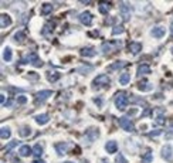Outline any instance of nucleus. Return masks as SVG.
I'll return each mask as SVG.
<instances>
[{
  "mask_svg": "<svg viewBox=\"0 0 173 163\" xmlns=\"http://www.w3.org/2000/svg\"><path fill=\"white\" fill-rule=\"evenodd\" d=\"M128 105V98H126V94L125 92H118L115 95V106L119 109V111H124Z\"/></svg>",
  "mask_w": 173,
  "mask_h": 163,
  "instance_id": "nucleus-1",
  "label": "nucleus"
},
{
  "mask_svg": "<svg viewBox=\"0 0 173 163\" xmlns=\"http://www.w3.org/2000/svg\"><path fill=\"white\" fill-rule=\"evenodd\" d=\"M27 61H29L30 64L36 65V67H41V65H43V61H41V60L37 57V54H36V53H30V54L27 55V58L23 60V64H27Z\"/></svg>",
  "mask_w": 173,
  "mask_h": 163,
  "instance_id": "nucleus-2",
  "label": "nucleus"
},
{
  "mask_svg": "<svg viewBox=\"0 0 173 163\" xmlns=\"http://www.w3.org/2000/svg\"><path fill=\"white\" fill-rule=\"evenodd\" d=\"M119 125H121V128L126 131V132H134V124H132V121L126 116H122V118L119 119Z\"/></svg>",
  "mask_w": 173,
  "mask_h": 163,
  "instance_id": "nucleus-3",
  "label": "nucleus"
},
{
  "mask_svg": "<svg viewBox=\"0 0 173 163\" xmlns=\"http://www.w3.org/2000/svg\"><path fill=\"white\" fill-rule=\"evenodd\" d=\"M108 84H109L108 75H98V77L92 81V87H94L95 89H98L101 85H108Z\"/></svg>",
  "mask_w": 173,
  "mask_h": 163,
  "instance_id": "nucleus-4",
  "label": "nucleus"
},
{
  "mask_svg": "<svg viewBox=\"0 0 173 163\" xmlns=\"http://www.w3.org/2000/svg\"><path fill=\"white\" fill-rule=\"evenodd\" d=\"M53 95V91H40V92H37L36 94V97H34V99H36V102L37 104H41V102H44V101H47L48 99V97H51Z\"/></svg>",
  "mask_w": 173,
  "mask_h": 163,
  "instance_id": "nucleus-5",
  "label": "nucleus"
},
{
  "mask_svg": "<svg viewBox=\"0 0 173 163\" xmlns=\"http://www.w3.org/2000/svg\"><path fill=\"white\" fill-rule=\"evenodd\" d=\"M162 158L165 160H168V162H170L173 159V149L170 145H165L163 148H162Z\"/></svg>",
  "mask_w": 173,
  "mask_h": 163,
  "instance_id": "nucleus-6",
  "label": "nucleus"
},
{
  "mask_svg": "<svg viewBox=\"0 0 173 163\" xmlns=\"http://www.w3.org/2000/svg\"><path fill=\"white\" fill-rule=\"evenodd\" d=\"M150 34L153 35L155 38H163L166 35V29L165 27H155L150 30Z\"/></svg>",
  "mask_w": 173,
  "mask_h": 163,
  "instance_id": "nucleus-7",
  "label": "nucleus"
},
{
  "mask_svg": "<svg viewBox=\"0 0 173 163\" xmlns=\"http://www.w3.org/2000/svg\"><path fill=\"white\" fill-rule=\"evenodd\" d=\"M79 21H81L84 26H89L91 23H92V14H91L89 11L81 13V14H79Z\"/></svg>",
  "mask_w": 173,
  "mask_h": 163,
  "instance_id": "nucleus-8",
  "label": "nucleus"
},
{
  "mask_svg": "<svg viewBox=\"0 0 173 163\" xmlns=\"http://www.w3.org/2000/svg\"><path fill=\"white\" fill-rule=\"evenodd\" d=\"M119 9H121L122 19H124V20H129V17H131V6H129L128 3H122Z\"/></svg>",
  "mask_w": 173,
  "mask_h": 163,
  "instance_id": "nucleus-9",
  "label": "nucleus"
},
{
  "mask_svg": "<svg viewBox=\"0 0 173 163\" xmlns=\"http://www.w3.org/2000/svg\"><path fill=\"white\" fill-rule=\"evenodd\" d=\"M68 148H70V145L67 143V142H60V143L55 145V150H57V153H58L60 156H64V155L67 153Z\"/></svg>",
  "mask_w": 173,
  "mask_h": 163,
  "instance_id": "nucleus-10",
  "label": "nucleus"
},
{
  "mask_svg": "<svg viewBox=\"0 0 173 163\" xmlns=\"http://www.w3.org/2000/svg\"><path fill=\"white\" fill-rule=\"evenodd\" d=\"M105 149H107L108 153L114 155V153H116V150H118V145H116L115 140H109V142H107V145H105Z\"/></svg>",
  "mask_w": 173,
  "mask_h": 163,
  "instance_id": "nucleus-11",
  "label": "nucleus"
},
{
  "mask_svg": "<svg viewBox=\"0 0 173 163\" xmlns=\"http://www.w3.org/2000/svg\"><path fill=\"white\" fill-rule=\"evenodd\" d=\"M79 54L82 55V57H95L97 53H95V50L92 47H85V48H82L79 51Z\"/></svg>",
  "mask_w": 173,
  "mask_h": 163,
  "instance_id": "nucleus-12",
  "label": "nucleus"
},
{
  "mask_svg": "<svg viewBox=\"0 0 173 163\" xmlns=\"http://www.w3.org/2000/svg\"><path fill=\"white\" fill-rule=\"evenodd\" d=\"M50 121V115L48 114H41L36 116V122L39 125H45Z\"/></svg>",
  "mask_w": 173,
  "mask_h": 163,
  "instance_id": "nucleus-13",
  "label": "nucleus"
},
{
  "mask_svg": "<svg viewBox=\"0 0 173 163\" xmlns=\"http://www.w3.org/2000/svg\"><path fill=\"white\" fill-rule=\"evenodd\" d=\"M11 24V19H10L7 14H2L0 16V27L2 29H6L7 26Z\"/></svg>",
  "mask_w": 173,
  "mask_h": 163,
  "instance_id": "nucleus-14",
  "label": "nucleus"
},
{
  "mask_svg": "<svg viewBox=\"0 0 173 163\" xmlns=\"http://www.w3.org/2000/svg\"><path fill=\"white\" fill-rule=\"evenodd\" d=\"M85 138L88 139V140H91V142H94L95 139L98 138V131H97V129H89V131H87Z\"/></svg>",
  "mask_w": 173,
  "mask_h": 163,
  "instance_id": "nucleus-15",
  "label": "nucleus"
},
{
  "mask_svg": "<svg viewBox=\"0 0 173 163\" xmlns=\"http://www.w3.org/2000/svg\"><path fill=\"white\" fill-rule=\"evenodd\" d=\"M138 89L142 91V92H148V91H152V89H153V85L148 84V82H141V84L138 85Z\"/></svg>",
  "mask_w": 173,
  "mask_h": 163,
  "instance_id": "nucleus-16",
  "label": "nucleus"
},
{
  "mask_svg": "<svg viewBox=\"0 0 173 163\" xmlns=\"http://www.w3.org/2000/svg\"><path fill=\"white\" fill-rule=\"evenodd\" d=\"M13 40H14L16 43H21V41H24V40H26V33L23 31V30H20V31H17V33L14 34Z\"/></svg>",
  "mask_w": 173,
  "mask_h": 163,
  "instance_id": "nucleus-17",
  "label": "nucleus"
},
{
  "mask_svg": "<svg viewBox=\"0 0 173 163\" xmlns=\"http://www.w3.org/2000/svg\"><path fill=\"white\" fill-rule=\"evenodd\" d=\"M109 10H111V3H99V11L102 14H108Z\"/></svg>",
  "mask_w": 173,
  "mask_h": 163,
  "instance_id": "nucleus-18",
  "label": "nucleus"
},
{
  "mask_svg": "<svg viewBox=\"0 0 173 163\" xmlns=\"http://www.w3.org/2000/svg\"><path fill=\"white\" fill-rule=\"evenodd\" d=\"M11 57H13L11 48L10 47H5V50H3V60L5 61H11Z\"/></svg>",
  "mask_w": 173,
  "mask_h": 163,
  "instance_id": "nucleus-19",
  "label": "nucleus"
},
{
  "mask_svg": "<svg viewBox=\"0 0 173 163\" xmlns=\"http://www.w3.org/2000/svg\"><path fill=\"white\" fill-rule=\"evenodd\" d=\"M149 72H150V67H149V65L142 64L138 67V74L139 75H146V74H149Z\"/></svg>",
  "mask_w": 173,
  "mask_h": 163,
  "instance_id": "nucleus-20",
  "label": "nucleus"
},
{
  "mask_svg": "<svg viewBox=\"0 0 173 163\" xmlns=\"http://www.w3.org/2000/svg\"><path fill=\"white\" fill-rule=\"evenodd\" d=\"M141 48H142V45L139 44V43H131L129 44V50H131L132 54H138L139 51H141Z\"/></svg>",
  "mask_w": 173,
  "mask_h": 163,
  "instance_id": "nucleus-21",
  "label": "nucleus"
},
{
  "mask_svg": "<svg viewBox=\"0 0 173 163\" xmlns=\"http://www.w3.org/2000/svg\"><path fill=\"white\" fill-rule=\"evenodd\" d=\"M31 152H33V149L30 148V146H27V145L20 148V156H30Z\"/></svg>",
  "mask_w": 173,
  "mask_h": 163,
  "instance_id": "nucleus-22",
  "label": "nucleus"
},
{
  "mask_svg": "<svg viewBox=\"0 0 173 163\" xmlns=\"http://www.w3.org/2000/svg\"><path fill=\"white\" fill-rule=\"evenodd\" d=\"M10 135H11V132H10V129L9 128H2L0 129V138L2 139H7V138H10Z\"/></svg>",
  "mask_w": 173,
  "mask_h": 163,
  "instance_id": "nucleus-23",
  "label": "nucleus"
},
{
  "mask_svg": "<svg viewBox=\"0 0 173 163\" xmlns=\"http://www.w3.org/2000/svg\"><path fill=\"white\" fill-rule=\"evenodd\" d=\"M129 81H131V75L129 74H122L121 75V78H119V82H121V85H128L129 84Z\"/></svg>",
  "mask_w": 173,
  "mask_h": 163,
  "instance_id": "nucleus-24",
  "label": "nucleus"
},
{
  "mask_svg": "<svg viewBox=\"0 0 173 163\" xmlns=\"http://www.w3.org/2000/svg\"><path fill=\"white\" fill-rule=\"evenodd\" d=\"M142 162H144V163H149V162H152V150H150V149H148V150L145 152L144 158H142Z\"/></svg>",
  "mask_w": 173,
  "mask_h": 163,
  "instance_id": "nucleus-25",
  "label": "nucleus"
},
{
  "mask_svg": "<svg viewBox=\"0 0 173 163\" xmlns=\"http://www.w3.org/2000/svg\"><path fill=\"white\" fill-rule=\"evenodd\" d=\"M33 153H34L37 158H41V155H43V146H41V145H34Z\"/></svg>",
  "mask_w": 173,
  "mask_h": 163,
  "instance_id": "nucleus-26",
  "label": "nucleus"
},
{
  "mask_svg": "<svg viewBox=\"0 0 173 163\" xmlns=\"http://www.w3.org/2000/svg\"><path fill=\"white\" fill-rule=\"evenodd\" d=\"M31 135V129L29 128V126H24V128H21V131H20V136H23V138H27V136H30Z\"/></svg>",
  "mask_w": 173,
  "mask_h": 163,
  "instance_id": "nucleus-27",
  "label": "nucleus"
},
{
  "mask_svg": "<svg viewBox=\"0 0 173 163\" xmlns=\"http://www.w3.org/2000/svg\"><path fill=\"white\" fill-rule=\"evenodd\" d=\"M47 78H48V81L54 82V81H57V79L60 78V74L58 72H48V74H47Z\"/></svg>",
  "mask_w": 173,
  "mask_h": 163,
  "instance_id": "nucleus-28",
  "label": "nucleus"
},
{
  "mask_svg": "<svg viewBox=\"0 0 173 163\" xmlns=\"http://www.w3.org/2000/svg\"><path fill=\"white\" fill-rule=\"evenodd\" d=\"M51 11H53V5H50V3L43 5V14H50Z\"/></svg>",
  "mask_w": 173,
  "mask_h": 163,
  "instance_id": "nucleus-29",
  "label": "nucleus"
},
{
  "mask_svg": "<svg viewBox=\"0 0 173 163\" xmlns=\"http://www.w3.org/2000/svg\"><path fill=\"white\" fill-rule=\"evenodd\" d=\"M124 31H125V29L122 27V26H116V27H114V30H112V34L118 35V34H122Z\"/></svg>",
  "mask_w": 173,
  "mask_h": 163,
  "instance_id": "nucleus-30",
  "label": "nucleus"
},
{
  "mask_svg": "<svg viewBox=\"0 0 173 163\" xmlns=\"http://www.w3.org/2000/svg\"><path fill=\"white\" fill-rule=\"evenodd\" d=\"M101 48H102V51L107 54V53H109V51L112 50V44H109V43H104V44L101 45Z\"/></svg>",
  "mask_w": 173,
  "mask_h": 163,
  "instance_id": "nucleus-31",
  "label": "nucleus"
},
{
  "mask_svg": "<svg viewBox=\"0 0 173 163\" xmlns=\"http://www.w3.org/2000/svg\"><path fill=\"white\" fill-rule=\"evenodd\" d=\"M115 163H128V160L125 159L124 155L118 153V155H116V159H115Z\"/></svg>",
  "mask_w": 173,
  "mask_h": 163,
  "instance_id": "nucleus-32",
  "label": "nucleus"
},
{
  "mask_svg": "<svg viewBox=\"0 0 173 163\" xmlns=\"http://www.w3.org/2000/svg\"><path fill=\"white\" fill-rule=\"evenodd\" d=\"M125 65V63L124 61H118L116 64H112V65H109V68L108 69H119L121 67H124Z\"/></svg>",
  "mask_w": 173,
  "mask_h": 163,
  "instance_id": "nucleus-33",
  "label": "nucleus"
},
{
  "mask_svg": "<svg viewBox=\"0 0 173 163\" xmlns=\"http://www.w3.org/2000/svg\"><path fill=\"white\" fill-rule=\"evenodd\" d=\"M160 135H162V131H160V129H155V131H152V132L149 134V136H150V138H158Z\"/></svg>",
  "mask_w": 173,
  "mask_h": 163,
  "instance_id": "nucleus-34",
  "label": "nucleus"
},
{
  "mask_svg": "<svg viewBox=\"0 0 173 163\" xmlns=\"http://www.w3.org/2000/svg\"><path fill=\"white\" fill-rule=\"evenodd\" d=\"M19 104L20 105H24V104H27V97H19Z\"/></svg>",
  "mask_w": 173,
  "mask_h": 163,
  "instance_id": "nucleus-35",
  "label": "nucleus"
},
{
  "mask_svg": "<svg viewBox=\"0 0 173 163\" xmlns=\"http://www.w3.org/2000/svg\"><path fill=\"white\" fill-rule=\"evenodd\" d=\"M89 69H92V67H81V68H78V71L79 72H87Z\"/></svg>",
  "mask_w": 173,
  "mask_h": 163,
  "instance_id": "nucleus-36",
  "label": "nucleus"
},
{
  "mask_svg": "<svg viewBox=\"0 0 173 163\" xmlns=\"http://www.w3.org/2000/svg\"><path fill=\"white\" fill-rule=\"evenodd\" d=\"M156 124L163 125V124H165V119H163V116H158V118H156Z\"/></svg>",
  "mask_w": 173,
  "mask_h": 163,
  "instance_id": "nucleus-37",
  "label": "nucleus"
},
{
  "mask_svg": "<svg viewBox=\"0 0 173 163\" xmlns=\"http://www.w3.org/2000/svg\"><path fill=\"white\" fill-rule=\"evenodd\" d=\"M17 143H19L17 140H13V142H11V143H9V145H7V146H6V148H7V149H9V148H14V146H16V145H17Z\"/></svg>",
  "mask_w": 173,
  "mask_h": 163,
  "instance_id": "nucleus-38",
  "label": "nucleus"
},
{
  "mask_svg": "<svg viewBox=\"0 0 173 163\" xmlns=\"http://www.w3.org/2000/svg\"><path fill=\"white\" fill-rule=\"evenodd\" d=\"M5 101H6V97H5V95H0V104L3 105V106H5V104H6Z\"/></svg>",
  "mask_w": 173,
  "mask_h": 163,
  "instance_id": "nucleus-39",
  "label": "nucleus"
},
{
  "mask_svg": "<svg viewBox=\"0 0 173 163\" xmlns=\"http://www.w3.org/2000/svg\"><path fill=\"white\" fill-rule=\"evenodd\" d=\"M11 105H13V99L10 98L9 101H7V102H6V104H5V106H6V108H7V106H11Z\"/></svg>",
  "mask_w": 173,
  "mask_h": 163,
  "instance_id": "nucleus-40",
  "label": "nucleus"
},
{
  "mask_svg": "<svg viewBox=\"0 0 173 163\" xmlns=\"http://www.w3.org/2000/svg\"><path fill=\"white\" fill-rule=\"evenodd\" d=\"M33 163H44L43 160H33Z\"/></svg>",
  "mask_w": 173,
  "mask_h": 163,
  "instance_id": "nucleus-41",
  "label": "nucleus"
},
{
  "mask_svg": "<svg viewBox=\"0 0 173 163\" xmlns=\"http://www.w3.org/2000/svg\"><path fill=\"white\" fill-rule=\"evenodd\" d=\"M170 33H172V34H173V23H172V24H170Z\"/></svg>",
  "mask_w": 173,
  "mask_h": 163,
  "instance_id": "nucleus-42",
  "label": "nucleus"
},
{
  "mask_svg": "<svg viewBox=\"0 0 173 163\" xmlns=\"http://www.w3.org/2000/svg\"><path fill=\"white\" fill-rule=\"evenodd\" d=\"M102 163H108V162H107V160H102Z\"/></svg>",
  "mask_w": 173,
  "mask_h": 163,
  "instance_id": "nucleus-43",
  "label": "nucleus"
},
{
  "mask_svg": "<svg viewBox=\"0 0 173 163\" xmlns=\"http://www.w3.org/2000/svg\"><path fill=\"white\" fill-rule=\"evenodd\" d=\"M65 163H73V162H65Z\"/></svg>",
  "mask_w": 173,
  "mask_h": 163,
  "instance_id": "nucleus-44",
  "label": "nucleus"
},
{
  "mask_svg": "<svg viewBox=\"0 0 173 163\" xmlns=\"http://www.w3.org/2000/svg\"><path fill=\"white\" fill-rule=\"evenodd\" d=\"M172 53H173V50H172Z\"/></svg>",
  "mask_w": 173,
  "mask_h": 163,
  "instance_id": "nucleus-45",
  "label": "nucleus"
}]
</instances>
